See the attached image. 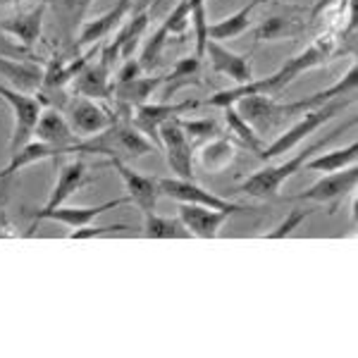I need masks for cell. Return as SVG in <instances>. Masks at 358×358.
Instances as JSON below:
<instances>
[{
  "mask_svg": "<svg viewBox=\"0 0 358 358\" xmlns=\"http://www.w3.org/2000/svg\"><path fill=\"white\" fill-rule=\"evenodd\" d=\"M122 229H134L131 224H124V222H117V224H86V227H77L69 232V239H98V236H108V234H115V232H122Z\"/></svg>",
  "mask_w": 358,
  "mask_h": 358,
  "instance_id": "d590c367",
  "label": "cell"
},
{
  "mask_svg": "<svg viewBox=\"0 0 358 358\" xmlns=\"http://www.w3.org/2000/svg\"><path fill=\"white\" fill-rule=\"evenodd\" d=\"M199 74H201V57L199 55H189V57H179L172 67L170 74H165L163 84V101H167L170 96H175L179 89L189 84H199Z\"/></svg>",
  "mask_w": 358,
  "mask_h": 358,
  "instance_id": "f546056e",
  "label": "cell"
},
{
  "mask_svg": "<svg viewBox=\"0 0 358 358\" xmlns=\"http://www.w3.org/2000/svg\"><path fill=\"white\" fill-rule=\"evenodd\" d=\"M160 196L177 201V203L206 206V208H213V210H229L232 215H234V213L251 210V208H246L241 203H232L229 199H222V196L208 192V189H203L201 184H196L194 179L160 177Z\"/></svg>",
  "mask_w": 358,
  "mask_h": 358,
  "instance_id": "ba28073f",
  "label": "cell"
},
{
  "mask_svg": "<svg viewBox=\"0 0 358 358\" xmlns=\"http://www.w3.org/2000/svg\"><path fill=\"white\" fill-rule=\"evenodd\" d=\"M358 184V167L349 165L339 172H330V175H322L315 184H310L306 192L289 196V201H308V203H317V206H330L334 213L346 196H354Z\"/></svg>",
  "mask_w": 358,
  "mask_h": 358,
  "instance_id": "8992f818",
  "label": "cell"
},
{
  "mask_svg": "<svg viewBox=\"0 0 358 358\" xmlns=\"http://www.w3.org/2000/svg\"><path fill=\"white\" fill-rule=\"evenodd\" d=\"M72 96H84L91 101H103L113 94V65L106 57L98 55V60H91L69 84Z\"/></svg>",
  "mask_w": 358,
  "mask_h": 358,
  "instance_id": "9a60e30c",
  "label": "cell"
},
{
  "mask_svg": "<svg viewBox=\"0 0 358 358\" xmlns=\"http://www.w3.org/2000/svg\"><path fill=\"white\" fill-rule=\"evenodd\" d=\"M45 5H34L31 10H24V13L10 15L5 20H0V29L8 34L10 38H15L22 48L31 50L34 45L38 43L43 34V15H45Z\"/></svg>",
  "mask_w": 358,
  "mask_h": 358,
  "instance_id": "d6986e66",
  "label": "cell"
},
{
  "mask_svg": "<svg viewBox=\"0 0 358 358\" xmlns=\"http://www.w3.org/2000/svg\"><path fill=\"white\" fill-rule=\"evenodd\" d=\"M45 67L38 65L34 57H22V60H13V57H0V79L5 86L22 94H38L43 86Z\"/></svg>",
  "mask_w": 358,
  "mask_h": 358,
  "instance_id": "e0dca14e",
  "label": "cell"
},
{
  "mask_svg": "<svg viewBox=\"0 0 358 358\" xmlns=\"http://www.w3.org/2000/svg\"><path fill=\"white\" fill-rule=\"evenodd\" d=\"M15 3H22V0H0V8H5V5H15Z\"/></svg>",
  "mask_w": 358,
  "mask_h": 358,
  "instance_id": "60d3db41",
  "label": "cell"
},
{
  "mask_svg": "<svg viewBox=\"0 0 358 358\" xmlns=\"http://www.w3.org/2000/svg\"><path fill=\"white\" fill-rule=\"evenodd\" d=\"M62 155L60 148L55 146H48L43 141H29L27 146H22L20 151L10 153V163L0 170V177H15L17 172H22L24 167L29 165H36V163H43V160H50V158H57Z\"/></svg>",
  "mask_w": 358,
  "mask_h": 358,
  "instance_id": "83f0119b",
  "label": "cell"
},
{
  "mask_svg": "<svg viewBox=\"0 0 358 358\" xmlns=\"http://www.w3.org/2000/svg\"><path fill=\"white\" fill-rule=\"evenodd\" d=\"M351 103H354V96H342V98H334V101H327L325 106L313 108V110H306L303 115H299V122H294L289 129L280 131L273 143L263 146V151L258 153V158L275 160V158H280V155L289 153L292 148H296L299 143L306 141L313 131H317L320 127H325L327 122H332L334 117H339Z\"/></svg>",
  "mask_w": 358,
  "mask_h": 358,
  "instance_id": "277c9868",
  "label": "cell"
},
{
  "mask_svg": "<svg viewBox=\"0 0 358 358\" xmlns=\"http://www.w3.org/2000/svg\"><path fill=\"white\" fill-rule=\"evenodd\" d=\"M91 184L89 170H86L84 160H72V163H65L60 167V175H57V182L50 192L48 201L43 203L41 210H50V208H57L62 203H67L69 196H74L82 187Z\"/></svg>",
  "mask_w": 358,
  "mask_h": 358,
  "instance_id": "603a6c76",
  "label": "cell"
},
{
  "mask_svg": "<svg viewBox=\"0 0 358 358\" xmlns=\"http://www.w3.org/2000/svg\"><path fill=\"white\" fill-rule=\"evenodd\" d=\"M0 98H3L10 106V110H13L15 127H13V136H10V153H15L31 141L34 129H36V124H38V117H41V113H43V103L34 94H22V91H15L5 84H0Z\"/></svg>",
  "mask_w": 358,
  "mask_h": 358,
  "instance_id": "5b68a950",
  "label": "cell"
},
{
  "mask_svg": "<svg viewBox=\"0 0 358 358\" xmlns=\"http://www.w3.org/2000/svg\"><path fill=\"white\" fill-rule=\"evenodd\" d=\"M0 103H5V101H3V98H0Z\"/></svg>",
  "mask_w": 358,
  "mask_h": 358,
  "instance_id": "7bdbcfd3",
  "label": "cell"
},
{
  "mask_svg": "<svg viewBox=\"0 0 358 358\" xmlns=\"http://www.w3.org/2000/svg\"><path fill=\"white\" fill-rule=\"evenodd\" d=\"M349 8V0H315V5L310 8L308 13V22L310 20H317L320 15L330 13V10H337V13H346Z\"/></svg>",
  "mask_w": 358,
  "mask_h": 358,
  "instance_id": "74e56055",
  "label": "cell"
},
{
  "mask_svg": "<svg viewBox=\"0 0 358 358\" xmlns=\"http://www.w3.org/2000/svg\"><path fill=\"white\" fill-rule=\"evenodd\" d=\"M148 20H151L148 10H143V13H138V15H131V17L127 15V22L120 27L115 41L103 45V50L98 55L106 57L113 67H115V62H117V60H127V57H131V55H134V50L138 48V43H141L143 34H146Z\"/></svg>",
  "mask_w": 358,
  "mask_h": 358,
  "instance_id": "2e32d148",
  "label": "cell"
},
{
  "mask_svg": "<svg viewBox=\"0 0 358 358\" xmlns=\"http://www.w3.org/2000/svg\"><path fill=\"white\" fill-rule=\"evenodd\" d=\"M234 158H236V146L227 134L215 136L199 146V165L206 172H210V175L227 170L234 163Z\"/></svg>",
  "mask_w": 358,
  "mask_h": 358,
  "instance_id": "4316f807",
  "label": "cell"
},
{
  "mask_svg": "<svg viewBox=\"0 0 358 358\" xmlns=\"http://www.w3.org/2000/svg\"><path fill=\"white\" fill-rule=\"evenodd\" d=\"M313 213H315L313 208H296V210H289L285 220H282L280 224H275L270 232L263 234V239H270V241H273V239H285V236H289L294 229L301 227V224L308 220Z\"/></svg>",
  "mask_w": 358,
  "mask_h": 358,
  "instance_id": "836d02e7",
  "label": "cell"
},
{
  "mask_svg": "<svg viewBox=\"0 0 358 358\" xmlns=\"http://www.w3.org/2000/svg\"><path fill=\"white\" fill-rule=\"evenodd\" d=\"M141 74H143V69L138 65V60L127 57L124 65L117 69V77H115L113 82H129V79H136V77H141Z\"/></svg>",
  "mask_w": 358,
  "mask_h": 358,
  "instance_id": "f35d334b",
  "label": "cell"
},
{
  "mask_svg": "<svg viewBox=\"0 0 358 358\" xmlns=\"http://www.w3.org/2000/svg\"><path fill=\"white\" fill-rule=\"evenodd\" d=\"M31 3H41L45 8H50L57 15V22H60V29L67 38H74L77 31L82 29L86 13H89L91 3L94 0H31Z\"/></svg>",
  "mask_w": 358,
  "mask_h": 358,
  "instance_id": "484cf974",
  "label": "cell"
},
{
  "mask_svg": "<svg viewBox=\"0 0 358 358\" xmlns=\"http://www.w3.org/2000/svg\"><path fill=\"white\" fill-rule=\"evenodd\" d=\"M308 27V20L299 15V8H289L287 13H277L263 22L261 27L253 31L256 43L265 41H285V38H299Z\"/></svg>",
  "mask_w": 358,
  "mask_h": 358,
  "instance_id": "7402d4cb",
  "label": "cell"
},
{
  "mask_svg": "<svg viewBox=\"0 0 358 358\" xmlns=\"http://www.w3.org/2000/svg\"><path fill=\"white\" fill-rule=\"evenodd\" d=\"M351 127H356V117H349L346 122L337 124L334 129L327 131L325 136H320L317 141H310L308 146L303 148V151L294 153L292 158H287L285 163H277V165H268L263 167V170L253 172V175H248L244 182L236 187V192L239 194H248L253 196V199H273L282 192V187L287 184V179H292L296 172H301L306 163H308L310 158H313L315 153L325 151L327 143H332L334 138H337L342 131L351 129Z\"/></svg>",
  "mask_w": 358,
  "mask_h": 358,
  "instance_id": "7a4b0ae2",
  "label": "cell"
},
{
  "mask_svg": "<svg viewBox=\"0 0 358 358\" xmlns=\"http://www.w3.org/2000/svg\"><path fill=\"white\" fill-rule=\"evenodd\" d=\"M65 117L72 131L77 134L79 138H89L103 131L106 127H110L117 115H113L108 108H103L98 101H91V98H84V96H72L65 106Z\"/></svg>",
  "mask_w": 358,
  "mask_h": 358,
  "instance_id": "8fae6325",
  "label": "cell"
},
{
  "mask_svg": "<svg viewBox=\"0 0 358 358\" xmlns=\"http://www.w3.org/2000/svg\"><path fill=\"white\" fill-rule=\"evenodd\" d=\"M34 136H36L38 141L48 143V146L60 148L62 155L67 153V148H72L74 143L79 141V136L74 134L72 127L67 122L65 113L57 110V108H43L36 129H34Z\"/></svg>",
  "mask_w": 358,
  "mask_h": 358,
  "instance_id": "44dd1931",
  "label": "cell"
},
{
  "mask_svg": "<svg viewBox=\"0 0 358 358\" xmlns=\"http://www.w3.org/2000/svg\"><path fill=\"white\" fill-rule=\"evenodd\" d=\"M131 13V5H122V3H115L113 10H108L106 15L96 17V20L86 22L79 29V41H77V48H84V45H96L101 43L103 38H108L115 29L120 27V22L124 20L127 15Z\"/></svg>",
  "mask_w": 358,
  "mask_h": 358,
  "instance_id": "cb8c5ba5",
  "label": "cell"
},
{
  "mask_svg": "<svg viewBox=\"0 0 358 358\" xmlns=\"http://www.w3.org/2000/svg\"><path fill=\"white\" fill-rule=\"evenodd\" d=\"M339 55L337 50V38L332 34H322L317 36L313 43H308L301 53H296L294 57L285 62L280 69H275L273 74L268 77H261V79H251L248 84H241V86H232V89H224V91H217L215 96H210L206 101V106L210 108H224V106H234L239 98L244 96H280L282 91L287 89L289 84L296 82L303 72H310V69H317L322 67L325 62L334 60Z\"/></svg>",
  "mask_w": 358,
  "mask_h": 358,
  "instance_id": "6da1fadb",
  "label": "cell"
},
{
  "mask_svg": "<svg viewBox=\"0 0 358 358\" xmlns=\"http://www.w3.org/2000/svg\"><path fill=\"white\" fill-rule=\"evenodd\" d=\"M356 158H358V141H351V143H346L344 148L315 153L313 158L306 163L303 170L330 175V172H339V170H344V167H349V165H356Z\"/></svg>",
  "mask_w": 358,
  "mask_h": 358,
  "instance_id": "f1b7e54d",
  "label": "cell"
},
{
  "mask_svg": "<svg viewBox=\"0 0 358 358\" xmlns=\"http://www.w3.org/2000/svg\"><path fill=\"white\" fill-rule=\"evenodd\" d=\"M146 239H192V232L184 227L179 217H163L158 213L143 215V232Z\"/></svg>",
  "mask_w": 358,
  "mask_h": 358,
  "instance_id": "1f68e13d",
  "label": "cell"
},
{
  "mask_svg": "<svg viewBox=\"0 0 358 358\" xmlns=\"http://www.w3.org/2000/svg\"><path fill=\"white\" fill-rule=\"evenodd\" d=\"M108 165L120 175L127 196H129L131 203L141 210V215H151V213H155L158 199H160V177L136 172L134 167H129V163H124V160H108Z\"/></svg>",
  "mask_w": 358,
  "mask_h": 358,
  "instance_id": "7c38bea8",
  "label": "cell"
},
{
  "mask_svg": "<svg viewBox=\"0 0 358 358\" xmlns=\"http://www.w3.org/2000/svg\"><path fill=\"white\" fill-rule=\"evenodd\" d=\"M0 57H13V60H22V57H34L31 50L22 48L15 38H10L8 34L0 29Z\"/></svg>",
  "mask_w": 358,
  "mask_h": 358,
  "instance_id": "8d00e7d4",
  "label": "cell"
},
{
  "mask_svg": "<svg viewBox=\"0 0 358 358\" xmlns=\"http://www.w3.org/2000/svg\"><path fill=\"white\" fill-rule=\"evenodd\" d=\"M127 203H131L129 196H122V199H115V201H106V203H98V206H67V203H62L57 208H50V210H36L34 213V224L41 222V220H55V222H62L69 229H77V227H86V224H91L98 215H103V213L113 210V208H122Z\"/></svg>",
  "mask_w": 358,
  "mask_h": 358,
  "instance_id": "5bb4252c",
  "label": "cell"
},
{
  "mask_svg": "<svg viewBox=\"0 0 358 358\" xmlns=\"http://www.w3.org/2000/svg\"><path fill=\"white\" fill-rule=\"evenodd\" d=\"M13 182H15V177H0V217H3L5 206H8V199H10V189H13Z\"/></svg>",
  "mask_w": 358,
  "mask_h": 358,
  "instance_id": "ab89813d",
  "label": "cell"
},
{
  "mask_svg": "<svg viewBox=\"0 0 358 358\" xmlns=\"http://www.w3.org/2000/svg\"><path fill=\"white\" fill-rule=\"evenodd\" d=\"M179 124H182V129L187 131L192 146H201V143L210 141V138L227 134V129H224V127L217 122V120H213V117H203V120H184V117H179Z\"/></svg>",
  "mask_w": 358,
  "mask_h": 358,
  "instance_id": "d6a6232c",
  "label": "cell"
},
{
  "mask_svg": "<svg viewBox=\"0 0 358 358\" xmlns=\"http://www.w3.org/2000/svg\"><path fill=\"white\" fill-rule=\"evenodd\" d=\"M199 106H201V101H196V98H187V101H182V103H170V101L151 103L148 101L131 110L129 122L153 143L155 151H160V124L172 117H182L184 113H192Z\"/></svg>",
  "mask_w": 358,
  "mask_h": 358,
  "instance_id": "52a82bcc",
  "label": "cell"
},
{
  "mask_svg": "<svg viewBox=\"0 0 358 358\" xmlns=\"http://www.w3.org/2000/svg\"><path fill=\"white\" fill-rule=\"evenodd\" d=\"M160 151L172 170V177L194 179V146L187 131L179 124V117H172L160 124Z\"/></svg>",
  "mask_w": 358,
  "mask_h": 358,
  "instance_id": "30bf717a",
  "label": "cell"
},
{
  "mask_svg": "<svg viewBox=\"0 0 358 358\" xmlns=\"http://www.w3.org/2000/svg\"><path fill=\"white\" fill-rule=\"evenodd\" d=\"M203 57L208 60V65H210L213 74H220V77L232 79L234 86L248 84L251 79H256L248 55L234 53V50H229L227 45L220 43V41H213V38H208Z\"/></svg>",
  "mask_w": 358,
  "mask_h": 358,
  "instance_id": "4fadbf2b",
  "label": "cell"
},
{
  "mask_svg": "<svg viewBox=\"0 0 358 358\" xmlns=\"http://www.w3.org/2000/svg\"><path fill=\"white\" fill-rule=\"evenodd\" d=\"M163 79L165 77H143L141 74V77L129 79V82H113L110 98L115 101V110L122 117H129L134 108L151 101L153 91L163 86Z\"/></svg>",
  "mask_w": 358,
  "mask_h": 358,
  "instance_id": "ac0fdd59",
  "label": "cell"
},
{
  "mask_svg": "<svg viewBox=\"0 0 358 358\" xmlns=\"http://www.w3.org/2000/svg\"><path fill=\"white\" fill-rule=\"evenodd\" d=\"M263 3H265V0H248L244 8H239L234 15L224 17V20H220V22H213V24H208V38H213V41H220V43L239 38L241 34L251 27L253 13H256Z\"/></svg>",
  "mask_w": 358,
  "mask_h": 358,
  "instance_id": "d4e9b609",
  "label": "cell"
},
{
  "mask_svg": "<svg viewBox=\"0 0 358 358\" xmlns=\"http://www.w3.org/2000/svg\"><path fill=\"white\" fill-rule=\"evenodd\" d=\"M153 151V143L129 122V117L122 115H117V120L103 131L89 138H79L72 148H67V153H94L106 155L108 160H124V163L138 160Z\"/></svg>",
  "mask_w": 358,
  "mask_h": 358,
  "instance_id": "3957f363",
  "label": "cell"
},
{
  "mask_svg": "<svg viewBox=\"0 0 358 358\" xmlns=\"http://www.w3.org/2000/svg\"><path fill=\"white\" fill-rule=\"evenodd\" d=\"M117 3H122V5H134L136 0H117Z\"/></svg>",
  "mask_w": 358,
  "mask_h": 358,
  "instance_id": "b9f144b4",
  "label": "cell"
},
{
  "mask_svg": "<svg viewBox=\"0 0 358 358\" xmlns=\"http://www.w3.org/2000/svg\"><path fill=\"white\" fill-rule=\"evenodd\" d=\"M222 110V120H224V129H227V134H234L239 138L241 146H246L251 153H261L263 151V138L253 131V127L246 122L244 117L239 115L236 110V106H224L220 108Z\"/></svg>",
  "mask_w": 358,
  "mask_h": 358,
  "instance_id": "4dcf8cb0",
  "label": "cell"
},
{
  "mask_svg": "<svg viewBox=\"0 0 358 358\" xmlns=\"http://www.w3.org/2000/svg\"><path fill=\"white\" fill-rule=\"evenodd\" d=\"M234 106L241 117L253 127V131L261 138L268 134H275V131L289 120L285 110V103L277 101L275 96H261V94L244 96V98H239Z\"/></svg>",
  "mask_w": 358,
  "mask_h": 358,
  "instance_id": "9c48e42d",
  "label": "cell"
},
{
  "mask_svg": "<svg viewBox=\"0 0 358 358\" xmlns=\"http://www.w3.org/2000/svg\"><path fill=\"white\" fill-rule=\"evenodd\" d=\"M229 215H232L229 210H213V208L192 203H179L177 208V217L192 232V236H199V239H215Z\"/></svg>",
  "mask_w": 358,
  "mask_h": 358,
  "instance_id": "ffe728a7",
  "label": "cell"
},
{
  "mask_svg": "<svg viewBox=\"0 0 358 358\" xmlns=\"http://www.w3.org/2000/svg\"><path fill=\"white\" fill-rule=\"evenodd\" d=\"M192 3L189 0H179V3L172 8V13L163 20V27L167 29V34L172 36H184L187 29L192 27Z\"/></svg>",
  "mask_w": 358,
  "mask_h": 358,
  "instance_id": "e575fe53",
  "label": "cell"
}]
</instances>
